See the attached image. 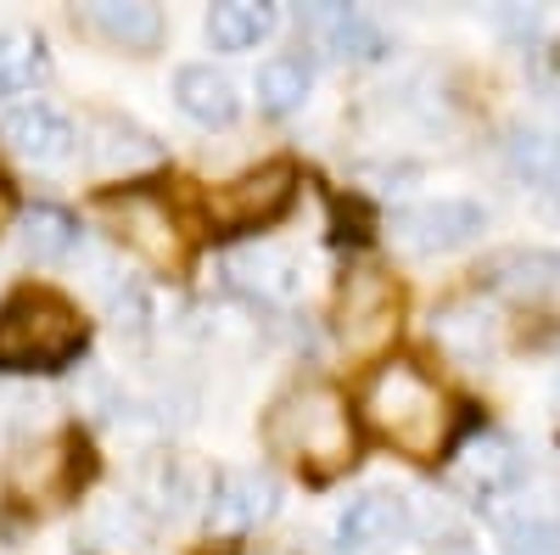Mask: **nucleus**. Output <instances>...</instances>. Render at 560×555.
Here are the masks:
<instances>
[{
	"label": "nucleus",
	"mask_w": 560,
	"mask_h": 555,
	"mask_svg": "<svg viewBox=\"0 0 560 555\" xmlns=\"http://www.w3.org/2000/svg\"><path fill=\"white\" fill-rule=\"evenodd\" d=\"M264 438L275 454L298 460L314 477H331L353 460V415H348V398L325 382H303L292 393H280L269 421H264Z\"/></svg>",
	"instance_id": "obj_1"
},
{
	"label": "nucleus",
	"mask_w": 560,
	"mask_h": 555,
	"mask_svg": "<svg viewBox=\"0 0 560 555\" xmlns=\"http://www.w3.org/2000/svg\"><path fill=\"white\" fill-rule=\"evenodd\" d=\"M364 421L393 449H404L415 460H438L448 432H454V409H448V398L438 393L432 377H420L415 365L393 359L364 388Z\"/></svg>",
	"instance_id": "obj_2"
},
{
	"label": "nucleus",
	"mask_w": 560,
	"mask_h": 555,
	"mask_svg": "<svg viewBox=\"0 0 560 555\" xmlns=\"http://www.w3.org/2000/svg\"><path fill=\"white\" fill-rule=\"evenodd\" d=\"M84 348V320L62 292L28 287L0 303V370H57Z\"/></svg>",
	"instance_id": "obj_3"
},
{
	"label": "nucleus",
	"mask_w": 560,
	"mask_h": 555,
	"mask_svg": "<svg viewBox=\"0 0 560 555\" xmlns=\"http://www.w3.org/2000/svg\"><path fill=\"white\" fill-rule=\"evenodd\" d=\"M482 230H488V213L471 197H427V203H409L393 213V242L415 258L454 253L465 242H477Z\"/></svg>",
	"instance_id": "obj_4"
},
{
	"label": "nucleus",
	"mask_w": 560,
	"mask_h": 555,
	"mask_svg": "<svg viewBox=\"0 0 560 555\" xmlns=\"http://www.w3.org/2000/svg\"><path fill=\"white\" fill-rule=\"evenodd\" d=\"M298 192V169L292 163H258L236 180H224L208 192V219L224 224V230H253V224H269L287 213Z\"/></svg>",
	"instance_id": "obj_5"
},
{
	"label": "nucleus",
	"mask_w": 560,
	"mask_h": 555,
	"mask_svg": "<svg viewBox=\"0 0 560 555\" xmlns=\"http://www.w3.org/2000/svg\"><path fill=\"white\" fill-rule=\"evenodd\" d=\"M393 332H398V287L370 264L348 269V281L337 292V337L353 354H376Z\"/></svg>",
	"instance_id": "obj_6"
},
{
	"label": "nucleus",
	"mask_w": 560,
	"mask_h": 555,
	"mask_svg": "<svg viewBox=\"0 0 560 555\" xmlns=\"http://www.w3.org/2000/svg\"><path fill=\"white\" fill-rule=\"evenodd\" d=\"M409 533H415L409 499H398L387 488H364L337 511V550L342 555H393Z\"/></svg>",
	"instance_id": "obj_7"
},
{
	"label": "nucleus",
	"mask_w": 560,
	"mask_h": 555,
	"mask_svg": "<svg viewBox=\"0 0 560 555\" xmlns=\"http://www.w3.org/2000/svg\"><path fill=\"white\" fill-rule=\"evenodd\" d=\"M224 281L236 287V292H247L253 303H269V309H280V303H298L303 298V258L292 253V247H275V242H258V247H236V253H224Z\"/></svg>",
	"instance_id": "obj_8"
},
{
	"label": "nucleus",
	"mask_w": 560,
	"mask_h": 555,
	"mask_svg": "<svg viewBox=\"0 0 560 555\" xmlns=\"http://www.w3.org/2000/svg\"><path fill=\"white\" fill-rule=\"evenodd\" d=\"M516 505H488L499 528V555H560V488H516Z\"/></svg>",
	"instance_id": "obj_9"
},
{
	"label": "nucleus",
	"mask_w": 560,
	"mask_h": 555,
	"mask_svg": "<svg viewBox=\"0 0 560 555\" xmlns=\"http://www.w3.org/2000/svg\"><path fill=\"white\" fill-rule=\"evenodd\" d=\"M79 477H84V443H79V438H45V443H28V449L12 454V466H7L12 494L28 499V505H51V499H62Z\"/></svg>",
	"instance_id": "obj_10"
},
{
	"label": "nucleus",
	"mask_w": 560,
	"mask_h": 555,
	"mask_svg": "<svg viewBox=\"0 0 560 555\" xmlns=\"http://www.w3.org/2000/svg\"><path fill=\"white\" fill-rule=\"evenodd\" d=\"M84 158L96 174L107 180H129V174H152L163 163V147L152 141L140 124L118 118V113H96V118H84Z\"/></svg>",
	"instance_id": "obj_11"
},
{
	"label": "nucleus",
	"mask_w": 560,
	"mask_h": 555,
	"mask_svg": "<svg viewBox=\"0 0 560 555\" xmlns=\"http://www.w3.org/2000/svg\"><path fill=\"white\" fill-rule=\"evenodd\" d=\"M448 483L459 494L482 499V505H499L504 494L522 488V454H516V443H510V438L482 432L471 443H459V454L448 460Z\"/></svg>",
	"instance_id": "obj_12"
},
{
	"label": "nucleus",
	"mask_w": 560,
	"mask_h": 555,
	"mask_svg": "<svg viewBox=\"0 0 560 555\" xmlns=\"http://www.w3.org/2000/svg\"><path fill=\"white\" fill-rule=\"evenodd\" d=\"M499 337H504V326H499V314H493L482 298H454V303H443V309L432 314V343H438L454 365H465V370L493 365Z\"/></svg>",
	"instance_id": "obj_13"
},
{
	"label": "nucleus",
	"mask_w": 560,
	"mask_h": 555,
	"mask_svg": "<svg viewBox=\"0 0 560 555\" xmlns=\"http://www.w3.org/2000/svg\"><path fill=\"white\" fill-rule=\"evenodd\" d=\"M102 219L113 224V236L140 253L147 264H174L179 258V230L168 219V208L158 197H140V192H124V197H107L102 203Z\"/></svg>",
	"instance_id": "obj_14"
},
{
	"label": "nucleus",
	"mask_w": 560,
	"mask_h": 555,
	"mask_svg": "<svg viewBox=\"0 0 560 555\" xmlns=\"http://www.w3.org/2000/svg\"><path fill=\"white\" fill-rule=\"evenodd\" d=\"M0 141L28 163H62L73 152V118L51 102H23L0 118Z\"/></svg>",
	"instance_id": "obj_15"
},
{
	"label": "nucleus",
	"mask_w": 560,
	"mask_h": 555,
	"mask_svg": "<svg viewBox=\"0 0 560 555\" xmlns=\"http://www.w3.org/2000/svg\"><path fill=\"white\" fill-rule=\"evenodd\" d=\"M275 511V477L264 472H224L208 494V528L219 533H247Z\"/></svg>",
	"instance_id": "obj_16"
},
{
	"label": "nucleus",
	"mask_w": 560,
	"mask_h": 555,
	"mask_svg": "<svg viewBox=\"0 0 560 555\" xmlns=\"http://www.w3.org/2000/svg\"><path fill=\"white\" fill-rule=\"evenodd\" d=\"M303 28L319 39V51H331V57L370 62V57L387 51V34L376 28V18H364L359 7H308Z\"/></svg>",
	"instance_id": "obj_17"
},
{
	"label": "nucleus",
	"mask_w": 560,
	"mask_h": 555,
	"mask_svg": "<svg viewBox=\"0 0 560 555\" xmlns=\"http://www.w3.org/2000/svg\"><path fill=\"white\" fill-rule=\"evenodd\" d=\"M174 102L185 118H197L208 129H224V124H236L242 113V96H236V84H230V73H219L213 62H185L174 73Z\"/></svg>",
	"instance_id": "obj_18"
},
{
	"label": "nucleus",
	"mask_w": 560,
	"mask_h": 555,
	"mask_svg": "<svg viewBox=\"0 0 560 555\" xmlns=\"http://www.w3.org/2000/svg\"><path fill=\"white\" fill-rule=\"evenodd\" d=\"M84 23L118 51H158L168 34V18L158 7H140V0H129V7H84Z\"/></svg>",
	"instance_id": "obj_19"
},
{
	"label": "nucleus",
	"mask_w": 560,
	"mask_h": 555,
	"mask_svg": "<svg viewBox=\"0 0 560 555\" xmlns=\"http://www.w3.org/2000/svg\"><path fill=\"white\" fill-rule=\"evenodd\" d=\"M560 281V258L538 253V247H510L488 264V287L516 292V298H544Z\"/></svg>",
	"instance_id": "obj_20"
},
{
	"label": "nucleus",
	"mask_w": 560,
	"mask_h": 555,
	"mask_svg": "<svg viewBox=\"0 0 560 555\" xmlns=\"http://www.w3.org/2000/svg\"><path fill=\"white\" fill-rule=\"evenodd\" d=\"M275 34V7H253V0H230V7L208 12V39L219 51H253L258 39Z\"/></svg>",
	"instance_id": "obj_21"
},
{
	"label": "nucleus",
	"mask_w": 560,
	"mask_h": 555,
	"mask_svg": "<svg viewBox=\"0 0 560 555\" xmlns=\"http://www.w3.org/2000/svg\"><path fill=\"white\" fill-rule=\"evenodd\" d=\"M23 247H28L34 264H57V258H68V253L79 247V224H73L62 208L39 203V208L23 213Z\"/></svg>",
	"instance_id": "obj_22"
},
{
	"label": "nucleus",
	"mask_w": 560,
	"mask_h": 555,
	"mask_svg": "<svg viewBox=\"0 0 560 555\" xmlns=\"http://www.w3.org/2000/svg\"><path fill=\"white\" fill-rule=\"evenodd\" d=\"M45 73V45L28 28H0V102L23 96V90Z\"/></svg>",
	"instance_id": "obj_23"
},
{
	"label": "nucleus",
	"mask_w": 560,
	"mask_h": 555,
	"mask_svg": "<svg viewBox=\"0 0 560 555\" xmlns=\"http://www.w3.org/2000/svg\"><path fill=\"white\" fill-rule=\"evenodd\" d=\"M258 107L264 113H298L303 107V96H308V62L303 57H269L264 68H258Z\"/></svg>",
	"instance_id": "obj_24"
},
{
	"label": "nucleus",
	"mask_w": 560,
	"mask_h": 555,
	"mask_svg": "<svg viewBox=\"0 0 560 555\" xmlns=\"http://www.w3.org/2000/svg\"><path fill=\"white\" fill-rule=\"evenodd\" d=\"M504 152H510V169L527 174V180H538V185H555V180H560V135H555V129H538V124L510 129Z\"/></svg>",
	"instance_id": "obj_25"
},
{
	"label": "nucleus",
	"mask_w": 560,
	"mask_h": 555,
	"mask_svg": "<svg viewBox=\"0 0 560 555\" xmlns=\"http://www.w3.org/2000/svg\"><path fill=\"white\" fill-rule=\"evenodd\" d=\"M107 314H113V326H118V332H147V320H152V298H147V287L113 281V287H107Z\"/></svg>",
	"instance_id": "obj_26"
},
{
	"label": "nucleus",
	"mask_w": 560,
	"mask_h": 555,
	"mask_svg": "<svg viewBox=\"0 0 560 555\" xmlns=\"http://www.w3.org/2000/svg\"><path fill=\"white\" fill-rule=\"evenodd\" d=\"M409 517H415V528H420V533L432 539V550H438V544H443V550H465V522H459V517L448 511V505L427 499V505H420V511L409 505Z\"/></svg>",
	"instance_id": "obj_27"
},
{
	"label": "nucleus",
	"mask_w": 560,
	"mask_h": 555,
	"mask_svg": "<svg viewBox=\"0 0 560 555\" xmlns=\"http://www.w3.org/2000/svg\"><path fill=\"white\" fill-rule=\"evenodd\" d=\"M12 208H18V203H12V185H7V180H0V230H7V219H12Z\"/></svg>",
	"instance_id": "obj_28"
},
{
	"label": "nucleus",
	"mask_w": 560,
	"mask_h": 555,
	"mask_svg": "<svg viewBox=\"0 0 560 555\" xmlns=\"http://www.w3.org/2000/svg\"><path fill=\"white\" fill-rule=\"evenodd\" d=\"M555 409H560V377H555Z\"/></svg>",
	"instance_id": "obj_29"
}]
</instances>
